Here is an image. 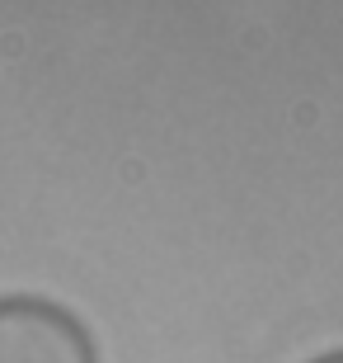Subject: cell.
Segmentation results:
<instances>
[{
  "label": "cell",
  "mask_w": 343,
  "mask_h": 363,
  "mask_svg": "<svg viewBox=\"0 0 343 363\" xmlns=\"http://www.w3.org/2000/svg\"><path fill=\"white\" fill-rule=\"evenodd\" d=\"M0 363H99L90 330L47 297H0Z\"/></svg>",
  "instance_id": "6da1fadb"
},
{
  "label": "cell",
  "mask_w": 343,
  "mask_h": 363,
  "mask_svg": "<svg viewBox=\"0 0 343 363\" xmlns=\"http://www.w3.org/2000/svg\"><path fill=\"white\" fill-rule=\"evenodd\" d=\"M310 363H343V350H330V354H320V359H310Z\"/></svg>",
  "instance_id": "7a4b0ae2"
}]
</instances>
